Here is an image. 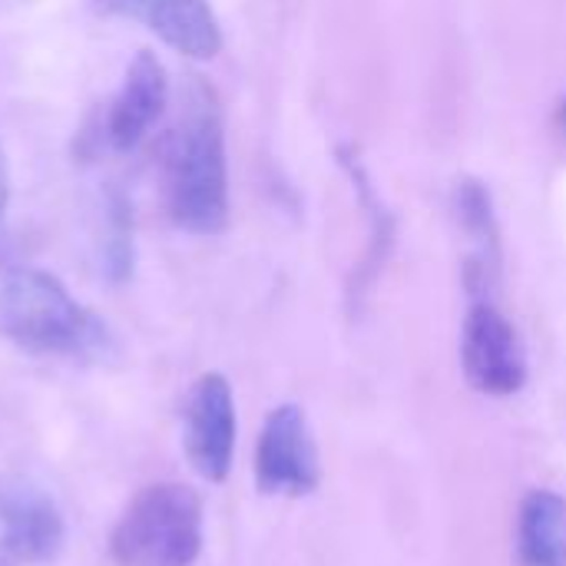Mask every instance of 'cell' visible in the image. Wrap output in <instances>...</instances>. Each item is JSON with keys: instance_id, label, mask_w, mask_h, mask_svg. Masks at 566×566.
<instances>
[{"instance_id": "6da1fadb", "label": "cell", "mask_w": 566, "mask_h": 566, "mask_svg": "<svg viewBox=\"0 0 566 566\" xmlns=\"http://www.w3.org/2000/svg\"><path fill=\"white\" fill-rule=\"evenodd\" d=\"M182 116L163 146V192L169 219L192 235L229 226V163L222 109L209 83L192 76Z\"/></svg>"}, {"instance_id": "7a4b0ae2", "label": "cell", "mask_w": 566, "mask_h": 566, "mask_svg": "<svg viewBox=\"0 0 566 566\" xmlns=\"http://www.w3.org/2000/svg\"><path fill=\"white\" fill-rule=\"evenodd\" d=\"M0 328L36 355L86 358L106 348V325L86 312L56 275L13 269L0 282Z\"/></svg>"}, {"instance_id": "3957f363", "label": "cell", "mask_w": 566, "mask_h": 566, "mask_svg": "<svg viewBox=\"0 0 566 566\" xmlns=\"http://www.w3.org/2000/svg\"><path fill=\"white\" fill-rule=\"evenodd\" d=\"M119 566H192L202 554V501L186 484L143 488L113 527Z\"/></svg>"}, {"instance_id": "277c9868", "label": "cell", "mask_w": 566, "mask_h": 566, "mask_svg": "<svg viewBox=\"0 0 566 566\" xmlns=\"http://www.w3.org/2000/svg\"><path fill=\"white\" fill-rule=\"evenodd\" d=\"M166 103H169L166 66L149 50H143L126 66L119 93L80 133L76 153L86 159H93L99 153H133L149 136V129L159 123Z\"/></svg>"}, {"instance_id": "5b68a950", "label": "cell", "mask_w": 566, "mask_h": 566, "mask_svg": "<svg viewBox=\"0 0 566 566\" xmlns=\"http://www.w3.org/2000/svg\"><path fill=\"white\" fill-rule=\"evenodd\" d=\"M461 365L474 391L491 398H507L527 381V355L517 328L494 305V298H478L468 308L461 332Z\"/></svg>"}, {"instance_id": "8992f818", "label": "cell", "mask_w": 566, "mask_h": 566, "mask_svg": "<svg viewBox=\"0 0 566 566\" xmlns=\"http://www.w3.org/2000/svg\"><path fill=\"white\" fill-rule=\"evenodd\" d=\"M63 537V517L46 491L23 478H0V566L50 564Z\"/></svg>"}, {"instance_id": "52a82bcc", "label": "cell", "mask_w": 566, "mask_h": 566, "mask_svg": "<svg viewBox=\"0 0 566 566\" xmlns=\"http://www.w3.org/2000/svg\"><path fill=\"white\" fill-rule=\"evenodd\" d=\"M322 481L318 451L298 405H282L265 418L255 448V484L262 494H312Z\"/></svg>"}, {"instance_id": "ba28073f", "label": "cell", "mask_w": 566, "mask_h": 566, "mask_svg": "<svg viewBox=\"0 0 566 566\" xmlns=\"http://www.w3.org/2000/svg\"><path fill=\"white\" fill-rule=\"evenodd\" d=\"M235 454V401L222 375H202L186 398V458L209 481L222 484Z\"/></svg>"}, {"instance_id": "9c48e42d", "label": "cell", "mask_w": 566, "mask_h": 566, "mask_svg": "<svg viewBox=\"0 0 566 566\" xmlns=\"http://www.w3.org/2000/svg\"><path fill=\"white\" fill-rule=\"evenodd\" d=\"M103 17L139 20L176 53L212 60L222 50V27L209 0H90Z\"/></svg>"}, {"instance_id": "30bf717a", "label": "cell", "mask_w": 566, "mask_h": 566, "mask_svg": "<svg viewBox=\"0 0 566 566\" xmlns=\"http://www.w3.org/2000/svg\"><path fill=\"white\" fill-rule=\"evenodd\" d=\"M454 216L468 235L464 285L471 298H491L501 282V226L494 212V196L481 179H461L454 186Z\"/></svg>"}, {"instance_id": "8fae6325", "label": "cell", "mask_w": 566, "mask_h": 566, "mask_svg": "<svg viewBox=\"0 0 566 566\" xmlns=\"http://www.w3.org/2000/svg\"><path fill=\"white\" fill-rule=\"evenodd\" d=\"M521 566H566V501L554 491H531L517 517Z\"/></svg>"}, {"instance_id": "7c38bea8", "label": "cell", "mask_w": 566, "mask_h": 566, "mask_svg": "<svg viewBox=\"0 0 566 566\" xmlns=\"http://www.w3.org/2000/svg\"><path fill=\"white\" fill-rule=\"evenodd\" d=\"M7 196H10V179H7V163H3V149H0V216L7 209Z\"/></svg>"}, {"instance_id": "4fadbf2b", "label": "cell", "mask_w": 566, "mask_h": 566, "mask_svg": "<svg viewBox=\"0 0 566 566\" xmlns=\"http://www.w3.org/2000/svg\"><path fill=\"white\" fill-rule=\"evenodd\" d=\"M560 119H564V129H566V103H564V109H560Z\"/></svg>"}, {"instance_id": "5bb4252c", "label": "cell", "mask_w": 566, "mask_h": 566, "mask_svg": "<svg viewBox=\"0 0 566 566\" xmlns=\"http://www.w3.org/2000/svg\"><path fill=\"white\" fill-rule=\"evenodd\" d=\"M10 3H27V0H10Z\"/></svg>"}]
</instances>
